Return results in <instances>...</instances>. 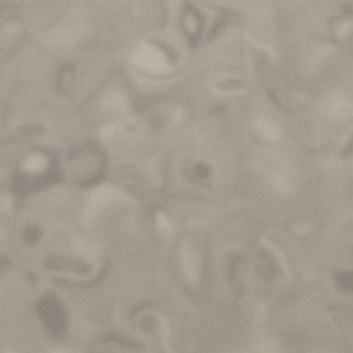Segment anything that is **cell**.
Segmentation results:
<instances>
[{
    "mask_svg": "<svg viewBox=\"0 0 353 353\" xmlns=\"http://www.w3.org/2000/svg\"><path fill=\"white\" fill-rule=\"evenodd\" d=\"M46 165H48L46 157L41 154H32L24 161L23 170L31 174H37V172H41L46 167Z\"/></svg>",
    "mask_w": 353,
    "mask_h": 353,
    "instance_id": "cell-1",
    "label": "cell"
},
{
    "mask_svg": "<svg viewBox=\"0 0 353 353\" xmlns=\"http://www.w3.org/2000/svg\"><path fill=\"white\" fill-rule=\"evenodd\" d=\"M59 353H63V352H59Z\"/></svg>",
    "mask_w": 353,
    "mask_h": 353,
    "instance_id": "cell-2",
    "label": "cell"
}]
</instances>
